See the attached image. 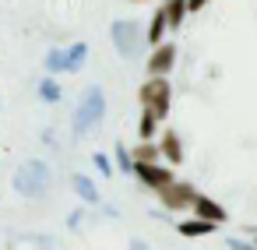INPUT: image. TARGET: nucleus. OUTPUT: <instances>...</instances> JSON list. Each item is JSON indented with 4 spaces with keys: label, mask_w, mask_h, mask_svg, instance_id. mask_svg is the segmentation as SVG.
Returning a JSON list of instances; mask_svg holds the SVG:
<instances>
[{
    "label": "nucleus",
    "mask_w": 257,
    "mask_h": 250,
    "mask_svg": "<svg viewBox=\"0 0 257 250\" xmlns=\"http://www.w3.org/2000/svg\"><path fill=\"white\" fill-rule=\"evenodd\" d=\"M46 187H50V166H46V162L29 159V162L18 166V173H15V190H18V194H25V197H43Z\"/></svg>",
    "instance_id": "f257e3e1"
},
{
    "label": "nucleus",
    "mask_w": 257,
    "mask_h": 250,
    "mask_svg": "<svg viewBox=\"0 0 257 250\" xmlns=\"http://www.w3.org/2000/svg\"><path fill=\"white\" fill-rule=\"evenodd\" d=\"M138 99H141V106H145V109H148L155 120H166L169 102H173V88H169V81H166L162 74H152V78L141 85Z\"/></svg>",
    "instance_id": "f03ea898"
},
{
    "label": "nucleus",
    "mask_w": 257,
    "mask_h": 250,
    "mask_svg": "<svg viewBox=\"0 0 257 250\" xmlns=\"http://www.w3.org/2000/svg\"><path fill=\"white\" fill-rule=\"evenodd\" d=\"M106 116V95H102V88H88L85 92V99L78 102V113H74V131L85 138V134H92L95 127H99V120Z\"/></svg>",
    "instance_id": "7ed1b4c3"
},
{
    "label": "nucleus",
    "mask_w": 257,
    "mask_h": 250,
    "mask_svg": "<svg viewBox=\"0 0 257 250\" xmlns=\"http://www.w3.org/2000/svg\"><path fill=\"white\" fill-rule=\"evenodd\" d=\"M145 32L138 29V22H127V18H120V22H113V29H109V39H113V46H116V53L123 57V60H134L138 53H141V39Z\"/></svg>",
    "instance_id": "20e7f679"
},
{
    "label": "nucleus",
    "mask_w": 257,
    "mask_h": 250,
    "mask_svg": "<svg viewBox=\"0 0 257 250\" xmlns=\"http://www.w3.org/2000/svg\"><path fill=\"white\" fill-rule=\"evenodd\" d=\"M159 197H162V204H166V208H173V211H176V208H194L197 190H194L190 183H176V180H173L169 187H162V190H159Z\"/></svg>",
    "instance_id": "39448f33"
},
{
    "label": "nucleus",
    "mask_w": 257,
    "mask_h": 250,
    "mask_svg": "<svg viewBox=\"0 0 257 250\" xmlns=\"http://www.w3.org/2000/svg\"><path fill=\"white\" fill-rule=\"evenodd\" d=\"M134 173H138L148 187H155V190H162V187H169V183H173V173H169V169H162L159 162H134Z\"/></svg>",
    "instance_id": "423d86ee"
},
{
    "label": "nucleus",
    "mask_w": 257,
    "mask_h": 250,
    "mask_svg": "<svg viewBox=\"0 0 257 250\" xmlns=\"http://www.w3.org/2000/svg\"><path fill=\"white\" fill-rule=\"evenodd\" d=\"M173 60H176V46H173V43H166V46H159V50H155V57L148 60V71H152V74H166V71L173 67Z\"/></svg>",
    "instance_id": "0eeeda50"
},
{
    "label": "nucleus",
    "mask_w": 257,
    "mask_h": 250,
    "mask_svg": "<svg viewBox=\"0 0 257 250\" xmlns=\"http://www.w3.org/2000/svg\"><path fill=\"white\" fill-rule=\"evenodd\" d=\"M71 187L78 190V197H81V201H88V204H99V187H95V183H92L85 173H74V176H71Z\"/></svg>",
    "instance_id": "6e6552de"
},
{
    "label": "nucleus",
    "mask_w": 257,
    "mask_h": 250,
    "mask_svg": "<svg viewBox=\"0 0 257 250\" xmlns=\"http://www.w3.org/2000/svg\"><path fill=\"white\" fill-rule=\"evenodd\" d=\"M194 211H197L201 218H211V222H225V208H222V204H215L211 197H201V194H197V201H194Z\"/></svg>",
    "instance_id": "1a4fd4ad"
},
{
    "label": "nucleus",
    "mask_w": 257,
    "mask_h": 250,
    "mask_svg": "<svg viewBox=\"0 0 257 250\" xmlns=\"http://www.w3.org/2000/svg\"><path fill=\"white\" fill-rule=\"evenodd\" d=\"M166 22H169V29H180L183 25V15L190 11V4H187V0H166Z\"/></svg>",
    "instance_id": "9d476101"
},
{
    "label": "nucleus",
    "mask_w": 257,
    "mask_h": 250,
    "mask_svg": "<svg viewBox=\"0 0 257 250\" xmlns=\"http://www.w3.org/2000/svg\"><path fill=\"white\" fill-rule=\"evenodd\" d=\"M159 148H162V155H166L169 162H183V148H180V138H176V131H166Z\"/></svg>",
    "instance_id": "9b49d317"
},
{
    "label": "nucleus",
    "mask_w": 257,
    "mask_h": 250,
    "mask_svg": "<svg viewBox=\"0 0 257 250\" xmlns=\"http://www.w3.org/2000/svg\"><path fill=\"white\" fill-rule=\"evenodd\" d=\"M215 225L218 222H211V218H194V222H180V232L183 236H208Z\"/></svg>",
    "instance_id": "f8f14e48"
},
{
    "label": "nucleus",
    "mask_w": 257,
    "mask_h": 250,
    "mask_svg": "<svg viewBox=\"0 0 257 250\" xmlns=\"http://www.w3.org/2000/svg\"><path fill=\"white\" fill-rule=\"evenodd\" d=\"M166 25H169V22H166V8H159V11H155V18H152V29H148V36H145V39H148V43H155V46H162V32H166Z\"/></svg>",
    "instance_id": "ddd939ff"
},
{
    "label": "nucleus",
    "mask_w": 257,
    "mask_h": 250,
    "mask_svg": "<svg viewBox=\"0 0 257 250\" xmlns=\"http://www.w3.org/2000/svg\"><path fill=\"white\" fill-rule=\"evenodd\" d=\"M85 57H88V43H74L67 50V71H81L85 67Z\"/></svg>",
    "instance_id": "4468645a"
},
{
    "label": "nucleus",
    "mask_w": 257,
    "mask_h": 250,
    "mask_svg": "<svg viewBox=\"0 0 257 250\" xmlns=\"http://www.w3.org/2000/svg\"><path fill=\"white\" fill-rule=\"evenodd\" d=\"M46 71H50V74L67 71V50H50V53H46Z\"/></svg>",
    "instance_id": "2eb2a0df"
},
{
    "label": "nucleus",
    "mask_w": 257,
    "mask_h": 250,
    "mask_svg": "<svg viewBox=\"0 0 257 250\" xmlns=\"http://www.w3.org/2000/svg\"><path fill=\"white\" fill-rule=\"evenodd\" d=\"M162 155V148H155V145H148V141H141L138 148H134V162H155Z\"/></svg>",
    "instance_id": "dca6fc26"
},
{
    "label": "nucleus",
    "mask_w": 257,
    "mask_h": 250,
    "mask_svg": "<svg viewBox=\"0 0 257 250\" xmlns=\"http://www.w3.org/2000/svg\"><path fill=\"white\" fill-rule=\"evenodd\" d=\"M39 99H43V102H60V85H57L53 78H46V81L39 85Z\"/></svg>",
    "instance_id": "f3484780"
},
{
    "label": "nucleus",
    "mask_w": 257,
    "mask_h": 250,
    "mask_svg": "<svg viewBox=\"0 0 257 250\" xmlns=\"http://www.w3.org/2000/svg\"><path fill=\"white\" fill-rule=\"evenodd\" d=\"M116 159H120V166H123V169H134V159H131V152H127L123 145H116Z\"/></svg>",
    "instance_id": "a211bd4d"
},
{
    "label": "nucleus",
    "mask_w": 257,
    "mask_h": 250,
    "mask_svg": "<svg viewBox=\"0 0 257 250\" xmlns=\"http://www.w3.org/2000/svg\"><path fill=\"white\" fill-rule=\"evenodd\" d=\"M95 169H99L102 176H113V166H109V159H106V155H95Z\"/></svg>",
    "instance_id": "6ab92c4d"
},
{
    "label": "nucleus",
    "mask_w": 257,
    "mask_h": 250,
    "mask_svg": "<svg viewBox=\"0 0 257 250\" xmlns=\"http://www.w3.org/2000/svg\"><path fill=\"white\" fill-rule=\"evenodd\" d=\"M229 250H257V246H250V243H243V239H229Z\"/></svg>",
    "instance_id": "aec40b11"
},
{
    "label": "nucleus",
    "mask_w": 257,
    "mask_h": 250,
    "mask_svg": "<svg viewBox=\"0 0 257 250\" xmlns=\"http://www.w3.org/2000/svg\"><path fill=\"white\" fill-rule=\"evenodd\" d=\"M127 250H152V246H148L145 239H131V246H127Z\"/></svg>",
    "instance_id": "412c9836"
},
{
    "label": "nucleus",
    "mask_w": 257,
    "mask_h": 250,
    "mask_svg": "<svg viewBox=\"0 0 257 250\" xmlns=\"http://www.w3.org/2000/svg\"><path fill=\"white\" fill-rule=\"evenodd\" d=\"M187 4H190V11H201V8L208 4V0H187Z\"/></svg>",
    "instance_id": "4be33fe9"
}]
</instances>
